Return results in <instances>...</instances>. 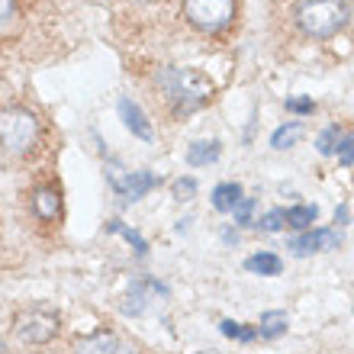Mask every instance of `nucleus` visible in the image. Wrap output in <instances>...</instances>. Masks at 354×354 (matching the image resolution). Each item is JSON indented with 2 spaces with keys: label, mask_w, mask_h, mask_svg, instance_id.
Instances as JSON below:
<instances>
[{
  "label": "nucleus",
  "mask_w": 354,
  "mask_h": 354,
  "mask_svg": "<svg viewBox=\"0 0 354 354\" xmlns=\"http://www.w3.org/2000/svg\"><path fill=\"white\" fill-rule=\"evenodd\" d=\"M283 223H287V216H283V209H270V213L264 216V219H261L258 225H261L264 232H280V229H283Z\"/></svg>",
  "instance_id": "obj_23"
},
{
  "label": "nucleus",
  "mask_w": 354,
  "mask_h": 354,
  "mask_svg": "<svg viewBox=\"0 0 354 354\" xmlns=\"http://www.w3.org/2000/svg\"><path fill=\"white\" fill-rule=\"evenodd\" d=\"M287 110L290 113H313V100H309V97H290Z\"/></svg>",
  "instance_id": "obj_26"
},
{
  "label": "nucleus",
  "mask_w": 354,
  "mask_h": 354,
  "mask_svg": "<svg viewBox=\"0 0 354 354\" xmlns=\"http://www.w3.org/2000/svg\"><path fill=\"white\" fill-rule=\"evenodd\" d=\"M338 142H342V132H338V126H328L322 136H319V151L322 155H332V151H338Z\"/></svg>",
  "instance_id": "obj_21"
},
{
  "label": "nucleus",
  "mask_w": 354,
  "mask_h": 354,
  "mask_svg": "<svg viewBox=\"0 0 354 354\" xmlns=\"http://www.w3.org/2000/svg\"><path fill=\"white\" fill-rule=\"evenodd\" d=\"M219 328H223V335H225V338H239V342H252V338L258 335L254 328H245L242 322H232V319H225V322H223Z\"/></svg>",
  "instance_id": "obj_18"
},
{
  "label": "nucleus",
  "mask_w": 354,
  "mask_h": 354,
  "mask_svg": "<svg viewBox=\"0 0 354 354\" xmlns=\"http://www.w3.org/2000/svg\"><path fill=\"white\" fill-rule=\"evenodd\" d=\"M216 158H219V142H194L187 149V165H194V168L213 165Z\"/></svg>",
  "instance_id": "obj_13"
},
{
  "label": "nucleus",
  "mask_w": 354,
  "mask_h": 354,
  "mask_svg": "<svg viewBox=\"0 0 354 354\" xmlns=\"http://www.w3.org/2000/svg\"><path fill=\"white\" fill-rule=\"evenodd\" d=\"M168 290L158 287L155 280H142V283H132V290L126 293V303H122V313L126 316H142L145 309L155 306V299L165 297Z\"/></svg>",
  "instance_id": "obj_7"
},
{
  "label": "nucleus",
  "mask_w": 354,
  "mask_h": 354,
  "mask_svg": "<svg viewBox=\"0 0 354 354\" xmlns=\"http://www.w3.org/2000/svg\"><path fill=\"white\" fill-rule=\"evenodd\" d=\"M184 17L200 32H219L235 19V0H184Z\"/></svg>",
  "instance_id": "obj_4"
},
{
  "label": "nucleus",
  "mask_w": 354,
  "mask_h": 354,
  "mask_svg": "<svg viewBox=\"0 0 354 354\" xmlns=\"http://www.w3.org/2000/svg\"><path fill=\"white\" fill-rule=\"evenodd\" d=\"M194 194H196L194 177H180V180H174V196L177 200H194Z\"/></svg>",
  "instance_id": "obj_24"
},
{
  "label": "nucleus",
  "mask_w": 354,
  "mask_h": 354,
  "mask_svg": "<svg viewBox=\"0 0 354 354\" xmlns=\"http://www.w3.org/2000/svg\"><path fill=\"white\" fill-rule=\"evenodd\" d=\"M252 213H254V200H252V196H242V200L235 203V209H232L235 223H242V225L252 223Z\"/></svg>",
  "instance_id": "obj_22"
},
{
  "label": "nucleus",
  "mask_w": 354,
  "mask_h": 354,
  "mask_svg": "<svg viewBox=\"0 0 354 354\" xmlns=\"http://www.w3.org/2000/svg\"><path fill=\"white\" fill-rule=\"evenodd\" d=\"M338 161L342 165H354V136H345V139L338 142Z\"/></svg>",
  "instance_id": "obj_25"
},
{
  "label": "nucleus",
  "mask_w": 354,
  "mask_h": 354,
  "mask_svg": "<svg viewBox=\"0 0 354 354\" xmlns=\"http://www.w3.org/2000/svg\"><path fill=\"white\" fill-rule=\"evenodd\" d=\"M158 84L174 100V113H190L213 97L209 77H203L200 71H190V68H165L158 75Z\"/></svg>",
  "instance_id": "obj_1"
},
{
  "label": "nucleus",
  "mask_w": 354,
  "mask_h": 354,
  "mask_svg": "<svg viewBox=\"0 0 354 354\" xmlns=\"http://www.w3.org/2000/svg\"><path fill=\"white\" fill-rule=\"evenodd\" d=\"M342 245V235L332 232V229H316V232H303L297 235V239H290V252L293 254H313V252H332V248H338Z\"/></svg>",
  "instance_id": "obj_6"
},
{
  "label": "nucleus",
  "mask_w": 354,
  "mask_h": 354,
  "mask_svg": "<svg viewBox=\"0 0 354 354\" xmlns=\"http://www.w3.org/2000/svg\"><path fill=\"white\" fill-rule=\"evenodd\" d=\"M287 225H293V229H309V225L316 223L319 209L316 206H293V209H287Z\"/></svg>",
  "instance_id": "obj_17"
},
{
  "label": "nucleus",
  "mask_w": 354,
  "mask_h": 354,
  "mask_svg": "<svg viewBox=\"0 0 354 354\" xmlns=\"http://www.w3.org/2000/svg\"><path fill=\"white\" fill-rule=\"evenodd\" d=\"M239 200H242V187L239 184H219L213 190V206L219 213H232Z\"/></svg>",
  "instance_id": "obj_15"
},
{
  "label": "nucleus",
  "mask_w": 354,
  "mask_h": 354,
  "mask_svg": "<svg viewBox=\"0 0 354 354\" xmlns=\"http://www.w3.org/2000/svg\"><path fill=\"white\" fill-rule=\"evenodd\" d=\"M245 268L252 270V274H261V277H277L280 270H283V261H280L277 254L261 252V254H252V258L245 261Z\"/></svg>",
  "instance_id": "obj_12"
},
{
  "label": "nucleus",
  "mask_w": 354,
  "mask_h": 354,
  "mask_svg": "<svg viewBox=\"0 0 354 354\" xmlns=\"http://www.w3.org/2000/svg\"><path fill=\"white\" fill-rule=\"evenodd\" d=\"M299 136H303V122H290V126H280L274 136H270V145L274 149H290V145H297Z\"/></svg>",
  "instance_id": "obj_16"
},
{
  "label": "nucleus",
  "mask_w": 354,
  "mask_h": 354,
  "mask_svg": "<svg viewBox=\"0 0 354 354\" xmlns=\"http://www.w3.org/2000/svg\"><path fill=\"white\" fill-rule=\"evenodd\" d=\"M110 229H113V232H120V235H126V242H129V245H136V252H139V254H145V252H149V245H145V239H142L139 232H132V229H126V225H122L120 219H113V223H110Z\"/></svg>",
  "instance_id": "obj_20"
},
{
  "label": "nucleus",
  "mask_w": 354,
  "mask_h": 354,
  "mask_svg": "<svg viewBox=\"0 0 354 354\" xmlns=\"http://www.w3.org/2000/svg\"><path fill=\"white\" fill-rule=\"evenodd\" d=\"M287 326H290L287 313H280V309H270V313H264V316H261L258 335H261V338H277V335H283V332H287Z\"/></svg>",
  "instance_id": "obj_14"
},
{
  "label": "nucleus",
  "mask_w": 354,
  "mask_h": 354,
  "mask_svg": "<svg viewBox=\"0 0 354 354\" xmlns=\"http://www.w3.org/2000/svg\"><path fill=\"white\" fill-rule=\"evenodd\" d=\"M120 116H122V122L132 129V136H139V139H145V142L151 139V126H149V120H145V113L139 110V103H132L129 97H122L120 100Z\"/></svg>",
  "instance_id": "obj_10"
},
{
  "label": "nucleus",
  "mask_w": 354,
  "mask_h": 354,
  "mask_svg": "<svg viewBox=\"0 0 354 354\" xmlns=\"http://www.w3.org/2000/svg\"><path fill=\"white\" fill-rule=\"evenodd\" d=\"M17 335L26 345H46L58 335V316L46 313V309H29L17 319Z\"/></svg>",
  "instance_id": "obj_5"
},
{
  "label": "nucleus",
  "mask_w": 354,
  "mask_h": 354,
  "mask_svg": "<svg viewBox=\"0 0 354 354\" xmlns=\"http://www.w3.org/2000/svg\"><path fill=\"white\" fill-rule=\"evenodd\" d=\"M32 209H36L39 219H46V223H52V219L58 216V209H62L58 190H52V187H39L36 196H32Z\"/></svg>",
  "instance_id": "obj_11"
},
{
  "label": "nucleus",
  "mask_w": 354,
  "mask_h": 354,
  "mask_svg": "<svg viewBox=\"0 0 354 354\" xmlns=\"http://www.w3.org/2000/svg\"><path fill=\"white\" fill-rule=\"evenodd\" d=\"M75 354H136V348H129L116 335H93V338L77 342Z\"/></svg>",
  "instance_id": "obj_8"
},
{
  "label": "nucleus",
  "mask_w": 354,
  "mask_h": 354,
  "mask_svg": "<svg viewBox=\"0 0 354 354\" xmlns=\"http://www.w3.org/2000/svg\"><path fill=\"white\" fill-rule=\"evenodd\" d=\"M299 29L313 39H328L348 23V0H303L297 10Z\"/></svg>",
  "instance_id": "obj_2"
},
{
  "label": "nucleus",
  "mask_w": 354,
  "mask_h": 354,
  "mask_svg": "<svg viewBox=\"0 0 354 354\" xmlns=\"http://www.w3.org/2000/svg\"><path fill=\"white\" fill-rule=\"evenodd\" d=\"M39 139V120L29 110H3L0 113V145L10 155H26Z\"/></svg>",
  "instance_id": "obj_3"
},
{
  "label": "nucleus",
  "mask_w": 354,
  "mask_h": 354,
  "mask_svg": "<svg viewBox=\"0 0 354 354\" xmlns=\"http://www.w3.org/2000/svg\"><path fill=\"white\" fill-rule=\"evenodd\" d=\"M200 354H213V351H200Z\"/></svg>",
  "instance_id": "obj_27"
},
{
  "label": "nucleus",
  "mask_w": 354,
  "mask_h": 354,
  "mask_svg": "<svg viewBox=\"0 0 354 354\" xmlns=\"http://www.w3.org/2000/svg\"><path fill=\"white\" fill-rule=\"evenodd\" d=\"M17 0H0V36L3 32H10L13 29V23H17Z\"/></svg>",
  "instance_id": "obj_19"
},
{
  "label": "nucleus",
  "mask_w": 354,
  "mask_h": 354,
  "mask_svg": "<svg viewBox=\"0 0 354 354\" xmlns=\"http://www.w3.org/2000/svg\"><path fill=\"white\" fill-rule=\"evenodd\" d=\"M151 187H158V177L151 174V171H129L116 194H122L126 200H142V196L149 194Z\"/></svg>",
  "instance_id": "obj_9"
}]
</instances>
